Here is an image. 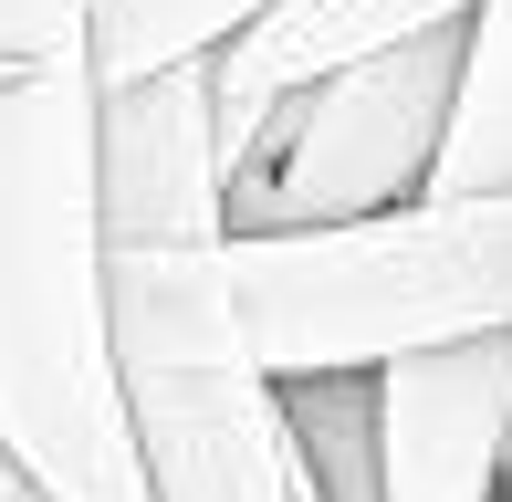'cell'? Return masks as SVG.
<instances>
[{"label": "cell", "mask_w": 512, "mask_h": 502, "mask_svg": "<svg viewBox=\"0 0 512 502\" xmlns=\"http://www.w3.org/2000/svg\"><path fill=\"white\" fill-rule=\"evenodd\" d=\"M84 0H0V450L42 502H147L105 325Z\"/></svg>", "instance_id": "cell-1"}, {"label": "cell", "mask_w": 512, "mask_h": 502, "mask_svg": "<svg viewBox=\"0 0 512 502\" xmlns=\"http://www.w3.org/2000/svg\"><path fill=\"white\" fill-rule=\"evenodd\" d=\"M230 304H241V335L272 377L502 335L512 178L502 189H418L398 210L314 220V231H230Z\"/></svg>", "instance_id": "cell-2"}, {"label": "cell", "mask_w": 512, "mask_h": 502, "mask_svg": "<svg viewBox=\"0 0 512 502\" xmlns=\"http://www.w3.org/2000/svg\"><path fill=\"white\" fill-rule=\"evenodd\" d=\"M105 325L147 502H293L283 387L230 304V231H105Z\"/></svg>", "instance_id": "cell-3"}, {"label": "cell", "mask_w": 512, "mask_h": 502, "mask_svg": "<svg viewBox=\"0 0 512 502\" xmlns=\"http://www.w3.org/2000/svg\"><path fill=\"white\" fill-rule=\"evenodd\" d=\"M450 105H460V21L293 84V136L262 168V189L230 199V231H314V220H366L418 199L450 136Z\"/></svg>", "instance_id": "cell-4"}, {"label": "cell", "mask_w": 512, "mask_h": 502, "mask_svg": "<svg viewBox=\"0 0 512 502\" xmlns=\"http://www.w3.org/2000/svg\"><path fill=\"white\" fill-rule=\"evenodd\" d=\"M502 482H512V325L377 356V492L502 502Z\"/></svg>", "instance_id": "cell-5"}, {"label": "cell", "mask_w": 512, "mask_h": 502, "mask_svg": "<svg viewBox=\"0 0 512 502\" xmlns=\"http://www.w3.org/2000/svg\"><path fill=\"white\" fill-rule=\"evenodd\" d=\"M471 21V0H262L230 42H209V95H220V136H241L272 95L335 74L356 53H387L408 32Z\"/></svg>", "instance_id": "cell-6"}, {"label": "cell", "mask_w": 512, "mask_h": 502, "mask_svg": "<svg viewBox=\"0 0 512 502\" xmlns=\"http://www.w3.org/2000/svg\"><path fill=\"white\" fill-rule=\"evenodd\" d=\"M283 440H293V502H387L377 492V367H293Z\"/></svg>", "instance_id": "cell-7"}, {"label": "cell", "mask_w": 512, "mask_h": 502, "mask_svg": "<svg viewBox=\"0 0 512 502\" xmlns=\"http://www.w3.org/2000/svg\"><path fill=\"white\" fill-rule=\"evenodd\" d=\"M502 178H512V0H471V21H460V105H450L429 189H502Z\"/></svg>", "instance_id": "cell-8"}, {"label": "cell", "mask_w": 512, "mask_h": 502, "mask_svg": "<svg viewBox=\"0 0 512 502\" xmlns=\"http://www.w3.org/2000/svg\"><path fill=\"white\" fill-rule=\"evenodd\" d=\"M262 0H84V42H95V84L147 74V63H189L230 42Z\"/></svg>", "instance_id": "cell-9"}, {"label": "cell", "mask_w": 512, "mask_h": 502, "mask_svg": "<svg viewBox=\"0 0 512 502\" xmlns=\"http://www.w3.org/2000/svg\"><path fill=\"white\" fill-rule=\"evenodd\" d=\"M0 502H42L32 482H21V461H11V450H0Z\"/></svg>", "instance_id": "cell-10"}, {"label": "cell", "mask_w": 512, "mask_h": 502, "mask_svg": "<svg viewBox=\"0 0 512 502\" xmlns=\"http://www.w3.org/2000/svg\"><path fill=\"white\" fill-rule=\"evenodd\" d=\"M502 502H512V482H502Z\"/></svg>", "instance_id": "cell-11"}]
</instances>
